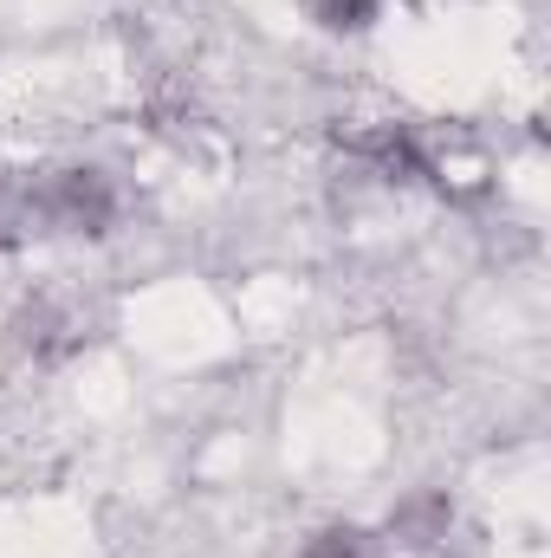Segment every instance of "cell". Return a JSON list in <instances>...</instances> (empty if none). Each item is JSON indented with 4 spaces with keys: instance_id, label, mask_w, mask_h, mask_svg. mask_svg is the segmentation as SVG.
Segmentation results:
<instances>
[{
    "instance_id": "obj_1",
    "label": "cell",
    "mask_w": 551,
    "mask_h": 558,
    "mask_svg": "<svg viewBox=\"0 0 551 558\" xmlns=\"http://www.w3.org/2000/svg\"><path fill=\"white\" fill-rule=\"evenodd\" d=\"M46 208L65 221V228H105L111 221V182L98 169H65L46 195Z\"/></svg>"
},
{
    "instance_id": "obj_2",
    "label": "cell",
    "mask_w": 551,
    "mask_h": 558,
    "mask_svg": "<svg viewBox=\"0 0 551 558\" xmlns=\"http://www.w3.org/2000/svg\"><path fill=\"white\" fill-rule=\"evenodd\" d=\"M305 20H318L325 33H364L377 20V0H298Z\"/></svg>"
}]
</instances>
